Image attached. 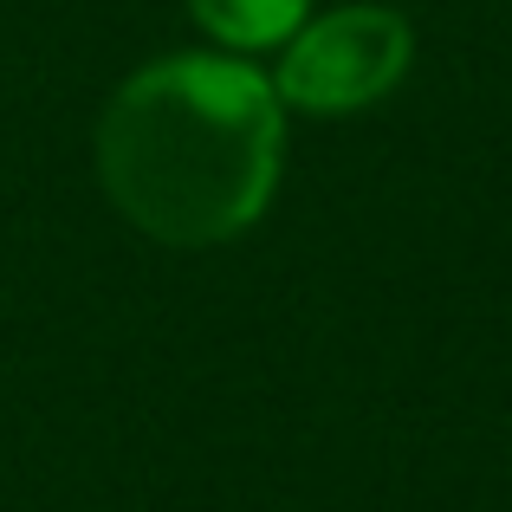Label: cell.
Segmentation results:
<instances>
[{"label":"cell","instance_id":"obj_1","mask_svg":"<svg viewBox=\"0 0 512 512\" xmlns=\"http://www.w3.org/2000/svg\"><path fill=\"white\" fill-rule=\"evenodd\" d=\"M286 156L273 78L240 59H156L98 117V182L163 247H221L266 214Z\"/></svg>","mask_w":512,"mask_h":512},{"label":"cell","instance_id":"obj_2","mask_svg":"<svg viewBox=\"0 0 512 512\" xmlns=\"http://www.w3.org/2000/svg\"><path fill=\"white\" fill-rule=\"evenodd\" d=\"M415 59V33L389 7H338L325 20L299 26L279 52L273 91L279 104L312 117H344L363 104H383Z\"/></svg>","mask_w":512,"mask_h":512},{"label":"cell","instance_id":"obj_3","mask_svg":"<svg viewBox=\"0 0 512 512\" xmlns=\"http://www.w3.org/2000/svg\"><path fill=\"white\" fill-rule=\"evenodd\" d=\"M305 7H312V0H188V13L201 20V33H214L234 52L286 46V39L305 26Z\"/></svg>","mask_w":512,"mask_h":512}]
</instances>
